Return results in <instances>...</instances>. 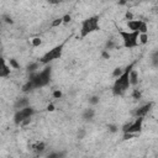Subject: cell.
I'll return each instance as SVG.
<instances>
[{
    "instance_id": "obj_1",
    "label": "cell",
    "mask_w": 158,
    "mask_h": 158,
    "mask_svg": "<svg viewBox=\"0 0 158 158\" xmlns=\"http://www.w3.org/2000/svg\"><path fill=\"white\" fill-rule=\"evenodd\" d=\"M136 63H137V61L131 62L124 69V73H122L119 78L115 79L114 85H113V94L115 96H122L128 89H130L131 85H130V81H128V74H130V72L135 68Z\"/></svg>"
},
{
    "instance_id": "obj_2",
    "label": "cell",
    "mask_w": 158,
    "mask_h": 158,
    "mask_svg": "<svg viewBox=\"0 0 158 158\" xmlns=\"http://www.w3.org/2000/svg\"><path fill=\"white\" fill-rule=\"evenodd\" d=\"M52 78V66L47 64L41 72H36V73H31L28 75V80H31L35 89H38V88H43L46 85L50 84Z\"/></svg>"
},
{
    "instance_id": "obj_3",
    "label": "cell",
    "mask_w": 158,
    "mask_h": 158,
    "mask_svg": "<svg viewBox=\"0 0 158 158\" xmlns=\"http://www.w3.org/2000/svg\"><path fill=\"white\" fill-rule=\"evenodd\" d=\"M99 20H100V17L98 15L90 16V17H88V19L83 20V22H81V28H80V37L85 38L86 36H89L90 33L100 30Z\"/></svg>"
},
{
    "instance_id": "obj_4",
    "label": "cell",
    "mask_w": 158,
    "mask_h": 158,
    "mask_svg": "<svg viewBox=\"0 0 158 158\" xmlns=\"http://www.w3.org/2000/svg\"><path fill=\"white\" fill-rule=\"evenodd\" d=\"M69 38H67V40H64L62 43H60V45H57V46H55L52 50H50L48 52H46V53L40 58V64H50L51 62H53V61H56V60H60V58L62 57V55H63V50H64V46H66V43H67V41H68Z\"/></svg>"
},
{
    "instance_id": "obj_5",
    "label": "cell",
    "mask_w": 158,
    "mask_h": 158,
    "mask_svg": "<svg viewBox=\"0 0 158 158\" xmlns=\"http://www.w3.org/2000/svg\"><path fill=\"white\" fill-rule=\"evenodd\" d=\"M120 36L122 38V46L125 48H135L140 45L138 43V32H131V31H119Z\"/></svg>"
},
{
    "instance_id": "obj_6",
    "label": "cell",
    "mask_w": 158,
    "mask_h": 158,
    "mask_svg": "<svg viewBox=\"0 0 158 158\" xmlns=\"http://www.w3.org/2000/svg\"><path fill=\"white\" fill-rule=\"evenodd\" d=\"M36 114V110H35V108H32L31 105L30 106H27L25 109L22 110H17L15 115H14V122L16 126H20V124L22 121H24L25 119H28V118H32V116Z\"/></svg>"
},
{
    "instance_id": "obj_7",
    "label": "cell",
    "mask_w": 158,
    "mask_h": 158,
    "mask_svg": "<svg viewBox=\"0 0 158 158\" xmlns=\"http://www.w3.org/2000/svg\"><path fill=\"white\" fill-rule=\"evenodd\" d=\"M152 106H153V103L149 101V103H147V104L142 105V106H138L137 109H135L131 114L135 116V119H137V118H145V116L151 111Z\"/></svg>"
},
{
    "instance_id": "obj_8",
    "label": "cell",
    "mask_w": 158,
    "mask_h": 158,
    "mask_svg": "<svg viewBox=\"0 0 158 158\" xmlns=\"http://www.w3.org/2000/svg\"><path fill=\"white\" fill-rule=\"evenodd\" d=\"M143 119L145 118H137L135 121H131V125L124 133H138L142 131V125H143Z\"/></svg>"
},
{
    "instance_id": "obj_9",
    "label": "cell",
    "mask_w": 158,
    "mask_h": 158,
    "mask_svg": "<svg viewBox=\"0 0 158 158\" xmlns=\"http://www.w3.org/2000/svg\"><path fill=\"white\" fill-rule=\"evenodd\" d=\"M11 74V69L8 66L6 61L3 56H0V78H8Z\"/></svg>"
},
{
    "instance_id": "obj_10",
    "label": "cell",
    "mask_w": 158,
    "mask_h": 158,
    "mask_svg": "<svg viewBox=\"0 0 158 158\" xmlns=\"http://www.w3.org/2000/svg\"><path fill=\"white\" fill-rule=\"evenodd\" d=\"M27 106H30V99L26 98V96L25 98H19L14 104V109L16 111L17 110H22V109H25Z\"/></svg>"
},
{
    "instance_id": "obj_11",
    "label": "cell",
    "mask_w": 158,
    "mask_h": 158,
    "mask_svg": "<svg viewBox=\"0 0 158 158\" xmlns=\"http://www.w3.org/2000/svg\"><path fill=\"white\" fill-rule=\"evenodd\" d=\"M95 116V110L93 108H88L83 111V114H81V118H83L84 121L89 122V121H93V119H94Z\"/></svg>"
},
{
    "instance_id": "obj_12",
    "label": "cell",
    "mask_w": 158,
    "mask_h": 158,
    "mask_svg": "<svg viewBox=\"0 0 158 158\" xmlns=\"http://www.w3.org/2000/svg\"><path fill=\"white\" fill-rule=\"evenodd\" d=\"M128 81H130V85L131 86H137L138 84V73L136 69H132L128 74Z\"/></svg>"
},
{
    "instance_id": "obj_13",
    "label": "cell",
    "mask_w": 158,
    "mask_h": 158,
    "mask_svg": "<svg viewBox=\"0 0 158 158\" xmlns=\"http://www.w3.org/2000/svg\"><path fill=\"white\" fill-rule=\"evenodd\" d=\"M141 21L142 20H131V21H127V27L131 30V32H138V27L141 25Z\"/></svg>"
},
{
    "instance_id": "obj_14",
    "label": "cell",
    "mask_w": 158,
    "mask_h": 158,
    "mask_svg": "<svg viewBox=\"0 0 158 158\" xmlns=\"http://www.w3.org/2000/svg\"><path fill=\"white\" fill-rule=\"evenodd\" d=\"M32 148L37 154H41V153H43L45 149H46V143L45 142H37L35 146H32Z\"/></svg>"
},
{
    "instance_id": "obj_15",
    "label": "cell",
    "mask_w": 158,
    "mask_h": 158,
    "mask_svg": "<svg viewBox=\"0 0 158 158\" xmlns=\"http://www.w3.org/2000/svg\"><path fill=\"white\" fill-rule=\"evenodd\" d=\"M37 69H40V62H32L27 66L26 71H27L28 74H31V73H36Z\"/></svg>"
},
{
    "instance_id": "obj_16",
    "label": "cell",
    "mask_w": 158,
    "mask_h": 158,
    "mask_svg": "<svg viewBox=\"0 0 158 158\" xmlns=\"http://www.w3.org/2000/svg\"><path fill=\"white\" fill-rule=\"evenodd\" d=\"M32 90H35V85L31 80H27L26 83L22 85V93H25V94H27V93H31Z\"/></svg>"
},
{
    "instance_id": "obj_17",
    "label": "cell",
    "mask_w": 158,
    "mask_h": 158,
    "mask_svg": "<svg viewBox=\"0 0 158 158\" xmlns=\"http://www.w3.org/2000/svg\"><path fill=\"white\" fill-rule=\"evenodd\" d=\"M67 152L66 151H61V152H52L47 156V158H66Z\"/></svg>"
},
{
    "instance_id": "obj_18",
    "label": "cell",
    "mask_w": 158,
    "mask_h": 158,
    "mask_svg": "<svg viewBox=\"0 0 158 158\" xmlns=\"http://www.w3.org/2000/svg\"><path fill=\"white\" fill-rule=\"evenodd\" d=\"M114 48H116V43H115V41L113 40V38H110V40H108L106 41V43H105V50L104 51H111V50H114Z\"/></svg>"
},
{
    "instance_id": "obj_19",
    "label": "cell",
    "mask_w": 158,
    "mask_h": 158,
    "mask_svg": "<svg viewBox=\"0 0 158 158\" xmlns=\"http://www.w3.org/2000/svg\"><path fill=\"white\" fill-rule=\"evenodd\" d=\"M138 43H141V45L148 43V33H140L138 35Z\"/></svg>"
},
{
    "instance_id": "obj_20",
    "label": "cell",
    "mask_w": 158,
    "mask_h": 158,
    "mask_svg": "<svg viewBox=\"0 0 158 158\" xmlns=\"http://www.w3.org/2000/svg\"><path fill=\"white\" fill-rule=\"evenodd\" d=\"M148 32V25L146 24V21H141V25L138 27V33H147Z\"/></svg>"
},
{
    "instance_id": "obj_21",
    "label": "cell",
    "mask_w": 158,
    "mask_h": 158,
    "mask_svg": "<svg viewBox=\"0 0 158 158\" xmlns=\"http://www.w3.org/2000/svg\"><path fill=\"white\" fill-rule=\"evenodd\" d=\"M151 61H152V64H153V67L157 68L158 67V51H153V53L151 56Z\"/></svg>"
},
{
    "instance_id": "obj_22",
    "label": "cell",
    "mask_w": 158,
    "mask_h": 158,
    "mask_svg": "<svg viewBox=\"0 0 158 158\" xmlns=\"http://www.w3.org/2000/svg\"><path fill=\"white\" fill-rule=\"evenodd\" d=\"M132 99L133 100H141L142 99V93H141V90H138V89H133L132 90Z\"/></svg>"
},
{
    "instance_id": "obj_23",
    "label": "cell",
    "mask_w": 158,
    "mask_h": 158,
    "mask_svg": "<svg viewBox=\"0 0 158 158\" xmlns=\"http://www.w3.org/2000/svg\"><path fill=\"white\" fill-rule=\"evenodd\" d=\"M9 63H10V68H13V69H20V64H19V62L15 60V58H10Z\"/></svg>"
},
{
    "instance_id": "obj_24",
    "label": "cell",
    "mask_w": 158,
    "mask_h": 158,
    "mask_svg": "<svg viewBox=\"0 0 158 158\" xmlns=\"http://www.w3.org/2000/svg\"><path fill=\"white\" fill-rule=\"evenodd\" d=\"M122 73H124V69H122L121 67H116L114 71H113V77L116 79V78H119Z\"/></svg>"
},
{
    "instance_id": "obj_25",
    "label": "cell",
    "mask_w": 158,
    "mask_h": 158,
    "mask_svg": "<svg viewBox=\"0 0 158 158\" xmlns=\"http://www.w3.org/2000/svg\"><path fill=\"white\" fill-rule=\"evenodd\" d=\"M99 101H100V98H99L98 95H93L89 98V104L93 105V106H95V105L99 104Z\"/></svg>"
},
{
    "instance_id": "obj_26",
    "label": "cell",
    "mask_w": 158,
    "mask_h": 158,
    "mask_svg": "<svg viewBox=\"0 0 158 158\" xmlns=\"http://www.w3.org/2000/svg\"><path fill=\"white\" fill-rule=\"evenodd\" d=\"M31 45H32V47H40V46L42 45V40L40 37H35L31 40Z\"/></svg>"
},
{
    "instance_id": "obj_27",
    "label": "cell",
    "mask_w": 158,
    "mask_h": 158,
    "mask_svg": "<svg viewBox=\"0 0 158 158\" xmlns=\"http://www.w3.org/2000/svg\"><path fill=\"white\" fill-rule=\"evenodd\" d=\"M1 19H3L4 22H6V24H9V25H14V20H13V17H11L10 15L5 14V15H3Z\"/></svg>"
},
{
    "instance_id": "obj_28",
    "label": "cell",
    "mask_w": 158,
    "mask_h": 158,
    "mask_svg": "<svg viewBox=\"0 0 158 158\" xmlns=\"http://www.w3.org/2000/svg\"><path fill=\"white\" fill-rule=\"evenodd\" d=\"M108 130H109V132H111V133H116L119 131V126L116 125V124H109L108 125Z\"/></svg>"
},
{
    "instance_id": "obj_29",
    "label": "cell",
    "mask_w": 158,
    "mask_h": 158,
    "mask_svg": "<svg viewBox=\"0 0 158 158\" xmlns=\"http://www.w3.org/2000/svg\"><path fill=\"white\" fill-rule=\"evenodd\" d=\"M62 24H63L62 17H57V19H55L53 21L51 22V27H58V26H61Z\"/></svg>"
},
{
    "instance_id": "obj_30",
    "label": "cell",
    "mask_w": 158,
    "mask_h": 158,
    "mask_svg": "<svg viewBox=\"0 0 158 158\" xmlns=\"http://www.w3.org/2000/svg\"><path fill=\"white\" fill-rule=\"evenodd\" d=\"M138 133H124V136H122V140L124 141H127V140H132L135 137H137Z\"/></svg>"
},
{
    "instance_id": "obj_31",
    "label": "cell",
    "mask_w": 158,
    "mask_h": 158,
    "mask_svg": "<svg viewBox=\"0 0 158 158\" xmlns=\"http://www.w3.org/2000/svg\"><path fill=\"white\" fill-rule=\"evenodd\" d=\"M62 21H63V24H69V22L72 21V16L69 15V14L63 15V16H62Z\"/></svg>"
},
{
    "instance_id": "obj_32",
    "label": "cell",
    "mask_w": 158,
    "mask_h": 158,
    "mask_svg": "<svg viewBox=\"0 0 158 158\" xmlns=\"http://www.w3.org/2000/svg\"><path fill=\"white\" fill-rule=\"evenodd\" d=\"M52 96H53V99H61L63 96V93L61 90H55L52 93Z\"/></svg>"
},
{
    "instance_id": "obj_33",
    "label": "cell",
    "mask_w": 158,
    "mask_h": 158,
    "mask_svg": "<svg viewBox=\"0 0 158 158\" xmlns=\"http://www.w3.org/2000/svg\"><path fill=\"white\" fill-rule=\"evenodd\" d=\"M31 121H32V119H31V118L25 119V120H24V121H22L21 124H20V126H21V127H26V126H28V125L31 124Z\"/></svg>"
},
{
    "instance_id": "obj_34",
    "label": "cell",
    "mask_w": 158,
    "mask_h": 158,
    "mask_svg": "<svg viewBox=\"0 0 158 158\" xmlns=\"http://www.w3.org/2000/svg\"><path fill=\"white\" fill-rule=\"evenodd\" d=\"M85 130H84V128H80V130L78 131V133H77V137L79 138V140H83L84 138V136H85Z\"/></svg>"
},
{
    "instance_id": "obj_35",
    "label": "cell",
    "mask_w": 158,
    "mask_h": 158,
    "mask_svg": "<svg viewBox=\"0 0 158 158\" xmlns=\"http://www.w3.org/2000/svg\"><path fill=\"white\" fill-rule=\"evenodd\" d=\"M125 19H126L127 21L133 20V14L131 13V11H126V14H125Z\"/></svg>"
},
{
    "instance_id": "obj_36",
    "label": "cell",
    "mask_w": 158,
    "mask_h": 158,
    "mask_svg": "<svg viewBox=\"0 0 158 158\" xmlns=\"http://www.w3.org/2000/svg\"><path fill=\"white\" fill-rule=\"evenodd\" d=\"M101 57H103V60H109L110 58V53L108 51H103L101 52Z\"/></svg>"
},
{
    "instance_id": "obj_37",
    "label": "cell",
    "mask_w": 158,
    "mask_h": 158,
    "mask_svg": "<svg viewBox=\"0 0 158 158\" xmlns=\"http://www.w3.org/2000/svg\"><path fill=\"white\" fill-rule=\"evenodd\" d=\"M56 110V106L53 104H48L47 105V111H50V113H53V111Z\"/></svg>"
},
{
    "instance_id": "obj_38",
    "label": "cell",
    "mask_w": 158,
    "mask_h": 158,
    "mask_svg": "<svg viewBox=\"0 0 158 158\" xmlns=\"http://www.w3.org/2000/svg\"><path fill=\"white\" fill-rule=\"evenodd\" d=\"M127 3L126 1H124V0H122V1H119V5H120V6H124V5H126Z\"/></svg>"
}]
</instances>
